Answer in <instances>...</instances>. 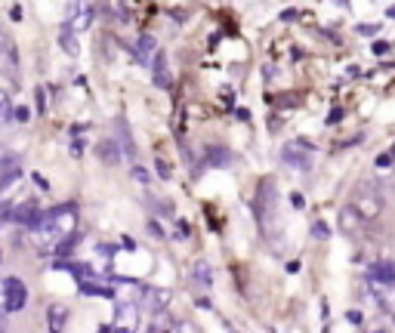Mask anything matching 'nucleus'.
I'll use <instances>...</instances> for the list:
<instances>
[{"label": "nucleus", "instance_id": "f257e3e1", "mask_svg": "<svg viewBox=\"0 0 395 333\" xmlns=\"http://www.w3.org/2000/svg\"><path fill=\"white\" fill-rule=\"evenodd\" d=\"M28 231H31V241L41 250L56 247V244H62L65 238H71L77 231V207L75 204H59V207L41 213V219Z\"/></svg>", "mask_w": 395, "mask_h": 333}, {"label": "nucleus", "instance_id": "f03ea898", "mask_svg": "<svg viewBox=\"0 0 395 333\" xmlns=\"http://www.w3.org/2000/svg\"><path fill=\"white\" fill-rule=\"evenodd\" d=\"M352 207L358 210V216L365 219V222H374V219L383 213V195H380L374 185H358L355 189V201H352Z\"/></svg>", "mask_w": 395, "mask_h": 333}, {"label": "nucleus", "instance_id": "7ed1b4c3", "mask_svg": "<svg viewBox=\"0 0 395 333\" xmlns=\"http://www.w3.org/2000/svg\"><path fill=\"white\" fill-rule=\"evenodd\" d=\"M312 145L302 142V139H296V142H287L285 149H281V161H285L287 166H296V170H312Z\"/></svg>", "mask_w": 395, "mask_h": 333}, {"label": "nucleus", "instance_id": "20e7f679", "mask_svg": "<svg viewBox=\"0 0 395 333\" xmlns=\"http://www.w3.org/2000/svg\"><path fill=\"white\" fill-rule=\"evenodd\" d=\"M28 303V287L19 278H6L3 281V309L6 312H22Z\"/></svg>", "mask_w": 395, "mask_h": 333}, {"label": "nucleus", "instance_id": "39448f33", "mask_svg": "<svg viewBox=\"0 0 395 333\" xmlns=\"http://www.w3.org/2000/svg\"><path fill=\"white\" fill-rule=\"evenodd\" d=\"M41 204L35 201V198H28V201H22V204H16V207L10 210V222H16V225H25V229H31V225L41 219Z\"/></svg>", "mask_w": 395, "mask_h": 333}, {"label": "nucleus", "instance_id": "423d86ee", "mask_svg": "<svg viewBox=\"0 0 395 333\" xmlns=\"http://www.w3.org/2000/svg\"><path fill=\"white\" fill-rule=\"evenodd\" d=\"M371 287H374V299L383 312L395 315V281H380V278H371Z\"/></svg>", "mask_w": 395, "mask_h": 333}, {"label": "nucleus", "instance_id": "0eeeda50", "mask_svg": "<svg viewBox=\"0 0 395 333\" xmlns=\"http://www.w3.org/2000/svg\"><path fill=\"white\" fill-rule=\"evenodd\" d=\"M90 22H93V10H90L84 0H71V19H68L71 28H75V31H87Z\"/></svg>", "mask_w": 395, "mask_h": 333}, {"label": "nucleus", "instance_id": "6e6552de", "mask_svg": "<svg viewBox=\"0 0 395 333\" xmlns=\"http://www.w3.org/2000/svg\"><path fill=\"white\" fill-rule=\"evenodd\" d=\"M96 155H99V161L102 164H108V166H117L121 164V145L115 142V139H102V142L96 145Z\"/></svg>", "mask_w": 395, "mask_h": 333}, {"label": "nucleus", "instance_id": "1a4fd4ad", "mask_svg": "<svg viewBox=\"0 0 395 333\" xmlns=\"http://www.w3.org/2000/svg\"><path fill=\"white\" fill-rule=\"evenodd\" d=\"M361 222H365V219L358 216V210H355L352 204L340 210V231H343V235H349V238H352V235H358Z\"/></svg>", "mask_w": 395, "mask_h": 333}, {"label": "nucleus", "instance_id": "9d476101", "mask_svg": "<svg viewBox=\"0 0 395 333\" xmlns=\"http://www.w3.org/2000/svg\"><path fill=\"white\" fill-rule=\"evenodd\" d=\"M19 176H22L19 158H3V161H0V191H3L10 182H16Z\"/></svg>", "mask_w": 395, "mask_h": 333}, {"label": "nucleus", "instance_id": "9b49d317", "mask_svg": "<svg viewBox=\"0 0 395 333\" xmlns=\"http://www.w3.org/2000/svg\"><path fill=\"white\" fill-rule=\"evenodd\" d=\"M151 81L161 90H170V77H167V56L164 53H155V62H151Z\"/></svg>", "mask_w": 395, "mask_h": 333}, {"label": "nucleus", "instance_id": "f8f14e48", "mask_svg": "<svg viewBox=\"0 0 395 333\" xmlns=\"http://www.w3.org/2000/svg\"><path fill=\"white\" fill-rule=\"evenodd\" d=\"M0 71H6V75L16 71V46L10 37H0Z\"/></svg>", "mask_w": 395, "mask_h": 333}, {"label": "nucleus", "instance_id": "ddd939ff", "mask_svg": "<svg viewBox=\"0 0 395 333\" xmlns=\"http://www.w3.org/2000/svg\"><path fill=\"white\" fill-rule=\"evenodd\" d=\"M115 130H117V139H121V151H124L127 158H136V145H133V133H130V124L124 121V117H117Z\"/></svg>", "mask_w": 395, "mask_h": 333}, {"label": "nucleus", "instance_id": "4468645a", "mask_svg": "<svg viewBox=\"0 0 395 333\" xmlns=\"http://www.w3.org/2000/svg\"><path fill=\"white\" fill-rule=\"evenodd\" d=\"M77 290H81L84 296H105V299H115V290L105 287V284H99V281H90V278L77 281Z\"/></svg>", "mask_w": 395, "mask_h": 333}, {"label": "nucleus", "instance_id": "2eb2a0df", "mask_svg": "<svg viewBox=\"0 0 395 333\" xmlns=\"http://www.w3.org/2000/svg\"><path fill=\"white\" fill-rule=\"evenodd\" d=\"M117 327L121 330H133L136 327V305L117 303Z\"/></svg>", "mask_w": 395, "mask_h": 333}, {"label": "nucleus", "instance_id": "dca6fc26", "mask_svg": "<svg viewBox=\"0 0 395 333\" xmlns=\"http://www.w3.org/2000/svg\"><path fill=\"white\" fill-rule=\"evenodd\" d=\"M47 324H50L52 330H62L65 324H68V309H65L62 303L50 305V309H47Z\"/></svg>", "mask_w": 395, "mask_h": 333}, {"label": "nucleus", "instance_id": "f3484780", "mask_svg": "<svg viewBox=\"0 0 395 333\" xmlns=\"http://www.w3.org/2000/svg\"><path fill=\"white\" fill-rule=\"evenodd\" d=\"M142 303H146L148 309L161 312L164 305L170 303V293H167V290H142Z\"/></svg>", "mask_w": 395, "mask_h": 333}, {"label": "nucleus", "instance_id": "a211bd4d", "mask_svg": "<svg viewBox=\"0 0 395 333\" xmlns=\"http://www.w3.org/2000/svg\"><path fill=\"white\" fill-rule=\"evenodd\" d=\"M229 161H232V151L222 149V145H210L207 149V164L210 166H226Z\"/></svg>", "mask_w": 395, "mask_h": 333}, {"label": "nucleus", "instance_id": "6ab92c4d", "mask_svg": "<svg viewBox=\"0 0 395 333\" xmlns=\"http://www.w3.org/2000/svg\"><path fill=\"white\" fill-rule=\"evenodd\" d=\"M59 41H62V50L68 53V56H77V37H75V28H71L68 22L62 25V35H59Z\"/></svg>", "mask_w": 395, "mask_h": 333}, {"label": "nucleus", "instance_id": "aec40b11", "mask_svg": "<svg viewBox=\"0 0 395 333\" xmlns=\"http://www.w3.org/2000/svg\"><path fill=\"white\" fill-rule=\"evenodd\" d=\"M136 50H139V59H142V62H148V53H155V37H151V35H139V41H136Z\"/></svg>", "mask_w": 395, "mask_h": 333}, {"label": "nucleus", "instance_id": "412c9836", "mask_svg": "<svg viewBox=\"0 0 395 333\" xmlns=\"http://www.w3.org/2000/svg\"><path fill=\"white\" fill-rule=\"evenodd\" d=\"M192 281H195V284H201L204 290L210 287V269H207V263H198V265H195V272H192Z\"/></svg>", "mask_w": 395, "mask_h": 333}, {"label": "nucleus", "instance_id": "4be33fe9", "mask_svg": "<svg viewBox=\"0 0 395 333\" xmlns=\"http://www.w3.org/2000/svg\"><path fill=\"white\" fill-rule=\"evenodd\" d=\"M10 115H12L10 93H6V90H0V124H3V121H10Z\"/></svg>", "mask_w": 395, "mask_h": 333}, {"label": "nucleus", "instance_id": "5701e85b", "mask_svg": "<svg viewBox=\"0 0 395 333\" xmlns=\"http://www.w3.org/2000/svg\"><path fill=\"white\" fill-rule=\"evenodd\" d=\"M10 117H16V124H28L31 121V111L25 108V105H19V108H12Z\"/></svg>", "mask_w": 395, "mask_h": 333}, {"label": "nucleus", "instance_id": "b1692460", "mask_svg": "<svg viewBox=\"0 0 395 333\" xmlns=\"http://www.w3.org/2000/svg\"><path fill=\"white\" fill-rule=\"evenodd\" d=\"M133 179H139L142 185H148L151 182V173L146 170V166H133Z\"/></svg>", "mask_w": 395, "mask_h": 333}, {"label": "nucleus", "instance_id": "393cba45", "mask_svg": "<svg viewBox=\"0 0 395 333\" xmlns=\"http://www.w3.org/2000/svg\"><path fill=\"white\" fill-rule=\"evenodd\" d=\"M371 50H374V56H389V44L386 41H374Z\"/></svg>", "mask_w": 395, "mask_h": 333}, {"label": "nucleus", "instance_id": "a878e982", "mask_svg": "<svg viewBox=\"0 0 395 333\" xmlns=\"http://www.w3.org/2000/svg\"><path fill=\"white\" fill-rule=\"evenodd\" d=\"M346 321H349V324H355V327H361V324H365V315L352 309V312H346Z\"/></svg>", "mask_w": 395, "mask_h": 333}, {"label": "nucleus", "instance_id": "bb28decb", "mask_svg": "<svg viewBox=\"0 0 395 333\" xmlns=\"http://www.w3.org/2000/svg\"><path fill=\"white\" fill-rule=\"evenodd\" d=\"M155 166H157V176H161V179H170V166H167V161H164V158H157Z\"/></svg>", "mask_w": 395, "mask_h": 333}, {"label": "nucleus", "instance_id": "cd10ccee", "mask_svg": "<svg viewBox=\"0 0 395 333\" xmlns=\"http://www.w3.org/2000/svg\"><path fill=\"white\" fill-rule=\"evenodd\" d=\"M312 235H315V238H321V241H325V238L331 235V231H327V225H325V222H315V225H312Z\"/></svg>", "mask_w": 395, "mask_h": 333}, {"label": "nucleus", "instance_id": "c85d7f7f", "mask_svg": "<svg viewBox=\"0 0 395 333\" xmlns=\"http://www.w3.org/2000/svg\"><path fill=\"white\" fill-rule=\"evenodd\" d=\"M35 96H37V111H41V115H44V111H47V96H44V90H41V86H37V93H35Z\"/></svg>", "mask_w": 395, "mask_h": 333}, {"label": "nucleus", "instance_id": "c756f323", "mask_svg": "<svg viewBox=\"0 0 395 333\" xmlns=\"http://www.w3.org/2000/svg\"><path fill=\"white\" fill-rule=\"evenodd\" d=\"M389 164H395L392 161V151H389V155H377V166H380V170H386Z\"/></svg>", "mask_w": 395, "mask_h": 333}, {"label": "nucleus", "instance_id": "7c9ffc66", "mask_svg": "<svg viewBox=\"0 0 395 333\" xmlns=\"http://www.w3.org/2000/svg\"><path fill=\"white\" fill-rule=\"evenodd\" d=\"M71 155H75V158L84 155V142H81V139H75V142H71Z\"/></svg>", "mask_w": 395, "mask_h": 333}, {"label": "nucleus", "instance_id": "2f4dec72", "mask_svg": "<svg viewBox=\"0 0 395 333\" xmlns=\"http://www.w3.org/2000/svg\"><path fill=\"white\" fill-rule=\"evenodd\" d=\"M377 31H380V25H361L358 35H377Z\"/></svg>", "mask_w": 395, "mask_h": 333}, {"label": "nucleus", "instance_id": "473e14b6", "mask_svg": "<svg viewBox=\"0 0 395 333\" xmlns=\"http://www.w3.org/2000/svg\"><path fill=\"white\" fill-rule=\"evenodd\" d=\"M291 204H293L296 210H302V207H306V201H302V195H300V191H296V195H291Z\"/></svg>", "mask_w": 395, "mask_h": 333}, {"label": "nucleus", "instance_id": "72a5a7b5", "mask_svg": "<svg viewBox=\"0 0 395 333\" xmlns=\"http://www.w3.org/2000/svg\"><path fill=\"white\" fill-rule=\"evenodd\" d=\"M296 16H300V12H296V10H285V12H281V22H293Z\"/></svg>", "mask_w": 395, "mask_h": 333}, {"label": "nucleus", "instance_id": "f704fd0d", "mask_svg": "<svg viewBox=\"0 0 395 333\" xmlns=\"http://www.w3.org/2000/svg\"><path fill=\"white\" fill-rule=\"evenodd\" d=\"M340 117H343V108H334L331 117H327V124H340Z\"/></svg>", "mask_w": 395, "mask_h": 333}, {"label": "nucleus", "instance_id": "c9c22d12", "mask_svg": "<svg viewBox=\"0 0 395 333\" xmlns=\"http://www.w3.org/2000/svg\"><path fill=\"white\" fill-rule=\"evenodd\" d=\"M10 210H12V207H6V204H0V225H3L6 219H10Z\"/></svg>", "mask_w": 395, "mask_h": 333}, {"label": "nucleus", "instance_id": "e433bc0d", "mask_svg": "<svg viewBox=\"0 0 395 333\" xmlns=\"http://www.w3.org/2000/svg\"><path fill=\"white\" fill-rule=\"evenodd\" d=\"M148 231H151L155 238H164V231H161V225H157V222H148Z\"/></svg>", "mask_w": 395, "mask_h": 333}, {"label": "nucleus", "instance_id": "4c0bfd02", "mask_svg": "<svg viewBox=\"0 0 395 333\" xmlns=\"http://www.w3.org/2000/svg\"><path fill=\"white\" fill-rule=\"evenodd\" d=\"M121 244H124V250H136V244H133V238H124V241H121Z\"/></svg>", "mask_w": 395, "mask_h": 333}, {"label": "nucleus", "instance_id": "58836bf2", "mask_svg": "<svg viewBox=\"0 0 395 333\" xmlns=\"http://www.w3.org/2000/svg\"><path fill=\"white\" fill-rule=\"evenodd\" d=\"M235 115H238L241 121H250V111H247V108H238V111H235Z\"/></svg>", "mask_w": 395, "mask_h": 333}, {"label": "nucleus", "instance_id": "ea45409f", "mask_svg": "<svg viewBox=\"0 0 395 333\" xmlns=\"http://www.w3.org/2000/svg\"><path fill=\"white\" fill-rule=\"evenodd\" d=\"M389 16H392V19H395V6H389Z\"/></svg>", "mask_w": 395, "mask_h": 333}, {"label": "nucleus", "instance_id": "a19ab883", "mask_svg": "<svg viewBox=\"0 0 395 333\" xmlns=\"http://www.w3.org/2000/svg\"><path fill=\"white\" fill-rule=\"evenodd\" d=\"M392 161H395V149H392Z\"/></svg>", "mask_w": 395, "mask_h": 333}]
</instances>
